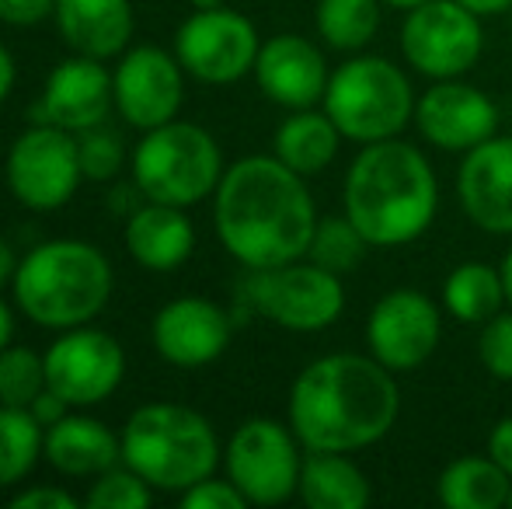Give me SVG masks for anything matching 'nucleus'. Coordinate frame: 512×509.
<instances>
[{
    "label": "nucleus",
    "mask_w": 512,
    "mask_h": 509,
    "mask_svg": "<svg viewBox=\"0 0 512 509\" xmlns=\"http://www.w3.org/2000/svg\"><path fill=\"white\" fill-rule=\"evenodd\" d=\"M216 238L244 269H276L307 258L317 227L307 178L276 154L241 157L213 192Z\"/></svg>",
    "instance_id": "1"
},
{
    "label": "nucleus",
    "mask_w": 512,
    "mask_h": 509,
    "mask_svg": "<svg viewBox=\"0 0 512 509\" xmlns=\"http://www.w3.org/2000/svg\"><path fill=\"white\" fill-rule=\"evenodd\" d=\"M398 412V381L373 356L328 353L307 363L290 387V426L304 450H366L391 433Z\"/></svg>",
    "instance_id": "2"
},
{
    "label": "nucleus",
    "mask_w": 512,
    "mask_h": 509,
    "mask_svg": "<svg viewBox=\"0 0 512 509\" xmlns=\"http://www.w3.org/2000/svg\"><path fill=\"white\" fill-rule=\"evenodd\" d=\"M342 206L370 248L411 245L436 220V171L422 150L398 136L363 143L345 171Z\"/></svg>",
    "instance_id": "3"
},
{
    "label": "nucleus",
    "mask_w": 512,
    "mask_h": 509,
    "mask_svg": "<svg viewBox=\"0 0 512 509\" xmlns=\"http://www.w3.org/2000/svg\"><path fill=\"white\" fill-rule=\"evenodd\" d=\"M115 286L112 262L91 241L56 238L42 241L18 262L14 304L32 325L67 332L91 325L108 307Z\"/></svg>",
    "instance_id": "4"
},
{
    "label": "nucleus",
    "mask_w": 512,
    "mask_h": 509,
    "mask_svg": "<svg viewBox=\"0 0 512 509\" xmlns=\"http://www.w3.org/2000/svg\"><path fill=\"white\" fill-rule=\"evenodd\" d=\"M122 464L133 468L154 492L192 489L196 482L216 475L223 461L220 436L203 412L189 405L154 401L140 405L119 433Z\"/></svg>",
    "instance_id": "5"
},
{
    "label": "nucleus",
    "mask_w": 512,
    "mask_h": 509,
    "mask_svg": "<svg viewBox=\"0 0 512 509\" xmlns=\"http://www.w3.org/2000/svg\"><path fill=\"white\" fill-rule=\"evenodd\" d=\"M223 171L227 168L213 133L182 119L147 129L133 147V185L150 203L189 210L213 196Z\"/></svg>",
    "instance_id": "6"
},
{
    "label": "nucleus",
    "mask_w": 512,
    "mask_h": 509,
    "mask_svg": "<svg viewBox=\"0 0 512 509\" xmlns=\"http://www.w3.org/2000/svg\"><path fill=\"white\" fill-rule=\"evenodd\" d=\"M415 91L387 56H352L328 77L324 112L352 143L391 140L415 119Z\"/></svg>",
    "instance_id": "7"
},
{
    "label": "nucleus",
    "mask_w": 512,
    "mask_h": 509,
    "mask_svg": "<svg viewBox=\"0 0 512 509\" xmlns=\"http://www.w3.org/2000/svg\"><path fill=\"white\" fill-rule=\"evenodd\" d=\"M244 300L251 311L286 332H324L342 318L345 286L338 272L297 258L276 269H251Z\"/></svg>",
    "instance_id": "8"
},
{
    "label": "nucleus",
    "mask_w": 512,
    "mask_h": 509,
    "mask_svg": "<svg viewBox=\"0 0 512 509\" xmlns=\"http://www.w3.org/2000/svg\"><path fill=\"white\" fill-rule=\"evenodd\" d=\"M300 447L304 443L297 440L293 426L258 415L234 429L230 443L223 447V468L248 506H283L286 499L297 496L300 468H304Z\"/></svg>",
    "instance_id": "9"
},
{
    "label": "nucleus",
    "mask_w": 512,
    "mask_h": 509,
    "mask_svg": "<svg viewBox=\"0 0 512 509\" xmlns=\"http://www.w3.org/2000/svg\"><path fill=\"white\" fill-rule=\"evenodd\" d=\"M11 196L32 213H53L74 199L84 182L77 136L60 126L32 123L11 143L4 161Z\"/></svg>",
    "instance_id": "10"
},
{
    "label": "nucleus",
    "mask_w": 512,
    "mask_h": 509,
    "mask_svg": "<svg viewBox=\"0 0 512 509\" xmlns=\"http://www.w3.org/2000/svg\"><path fill=\"white\" fill-rule=\"evenodd\" d=\"M485 32L481 18L457 0H429L411 7L401 25V53L418 74L432 81L460 77L481 60Z\"/></svg>",
    "instance_id": "11"
},
{
    "label": "nucleus",
    "mask_w": 512,
    "mask_h": 509,
    "mask_svg": "<svg viewBox=\"0 0 512 509\" xmlns=\"http://www.w3.org/2000/svg\"><path fill=\"white\" fill-rule=\"evenodd\" d=\"M258 32L244 14L230 7H203L178 25L175 56L185 74L203 84H234L255 70Z\"/></svg>",
    "instance_id": "12"
},
{
    "label": "nucleus",
    "mask_w": 512,
    "mask_h": 509,
    "mask_svg": "<svg viewBox=\"0 0 512 509\" xmlns=\"http://www.w3.org/2000/svg\"><path fill=\"white\" fill-rule=\"evenodd\" d=\"M46 384L74 408L102 405L119 391L126 377V349L112 332L77 325L60 332V339L42 353Z\"/></svg>",
    "instance_id": "13"
},
{
    "label": "nucleus",
    "mask_w": 512,
    "mask_h": 509,
    "mask_svg": "<svg viewBox=\"0 0 512 509\" xmlns=\"http://www.w3.org/2000/svg\"><path fill=\"white\" fill-rule=\"evenodd\" d=\"M443 339V314L425 293L391 290L373 304L366 321V346L391 374L418 370Z\"/></svg>",
    "instance_id": "14"
},
{
    "label": "nucleus",
    "mask_w": 512,
    "mask_h": 509,
    "mask_svg": "<svg viewBox=\"0 0 512 509\" xmlns=\"http://www.w3.org/2000/svg\"><path fill=\"white\" fill-rule=\"evenodd\" d=\"M115 109L133 129L147 133L178 119L185 98V67L175 53L157 46H133L119 56L112 74Z\"/></svg>",
    "instance_id": "15"
},
{
    "label": "nucleus",
    "mask_w": 512,
    "mask_h": 509,
    "mask_svg": "<svg viewBox=\"0 0 512 509\" xmlns=\"http://www.w3.org/2000/svg\"><path fill=\"white\" fill-rule=\"evenodd\" d=\"M415 126L436 150L467 154L478 143L492 140L499 129V105L485 91L457 81H436L415 102Z\"/></svg>",
    "instance_id": "16"
},
{
    "label": "nucleus",
    "mask_w": 512,
    "mask_h": 509,
    "mask_svg": "<svg viewBox=\"0 0 512 509\" xmlns=\"http://www.w3.org/2000/svg\"><path fill=\"white\" fill-rule=\"evenodd\" d=\"M112 109L115 88L105 60L74 53L70 60L56 63V70L46 77V88L32 105V123L60 126L77 136L91 126H102Z\"/></svg>",
    "instance_id": "17"
},
{
    "label": "nucleus",
    "mask_w": 512,
    "mask_h": 509,
    "mask_svg": "<svg viewBox=\"0 0 512 509\" xmlns=\"http://www.w3.org/2000/svg\"><path fill=\"white\" fill-rule=\"evenodd\" d=\"M234 321L220 304L206 297H178L154 314L150 339L161 360L182 370H199L216 363L230 346Z\"/></svg>",
    "instance_id": "18"
},
{
    "label": "nucleus",
    "mask_w": 512,
    "mask_h": 509,
    "mask_svg": "<svg viewBox=\"0 0 512 509\" xmlns=\"http://www.w3.org/2000/svg\"><path fill=\"white\" fill-rule=\"evenodd\" d=\"M457 196L467 220L485 234H512V136H492L464 154Z\"/></svg>",
    "instance_id": "19"
},
{
    "label": "nucleus",
    "mask_w": 512,
    "mask_h": 509,
    "mask_svg": "<svg viewBox=\"0 0 512 509\" xmlns=\"http://www.w3.org/2000/svg\"><path fill=\"white\" fill-rule=\"evenodd\" d=\"M255 81L269 102L283 105V109H314L324 102L328 91V63H324L321 49L304 35H272L262 42L255 60Z\"/></svg>",
    "instance_id": "20"
},
{
    "label": "nucleus",
    "mask_w": 512,
    "mask_h": 509,
    "mask_svg": "<svg viewBox=\"0 0 512 509\" xmlns=\"http://www.w3.org/2000/svg\"><path fill=\"white\" fill-rule=\"evenodd\" d=\"M53 21L63 42L77 56L115 60L133 39V4L129 0H56Z\"/></svg>",
    "instance_id": "21"
},
{
    "label": "nucleus",
    "mask_w": 512,
    "mask_h": 509,
    "mask_svg": "<svg viewBox=\"0 0 512 509\" xmlns=\"http://www.w3.org/2000/svg\"><path fill=\"white\" fill-rule=\"evenodd\" d=\"M126 248L143 269L175 272L196 252V227L182 206L150 203L129 213Z\"/></svg>",
    "instance_id": "22"
},
{
    "label": "nucleus",
    "mask_w": 512,
    "mask_h": 509,
    "mask_svg": "<svg viewBox=\"0 0 512 509\" xmlns=\"http://www.w3.org/2000/svg\"><path fill=\"white\" fill-rule=\"evenodd\" d=\"M42 457L67 478H95L122 464V440L91 415L70 412L46 429Z\"/></svg>",
    "instance_id": "23"
},
{
    "label": "nucleus",
    "mask_w": 512,
    "mask_h": 509,
    "mask_svg": "<svg viewBox=\"0 0 512 509\" xmlns=\"http://www.w3.org/2000/svg\"><path fill=\"white\" fill-rule=\"evenodd\" d=\"M297 496L307 509H363L373 492L356 461L328 450H307Z\"/></svg>",
    "instance_id": "24"
},
{
    "label": "nucleus",
    "mask_w": 512,
    "mask_h": 509,
    "mask_svg": "<svg viewBox=\"0 0 512 509\" xmlns=\"http://www.w3.org/2000/svg\"><path fill=\"white\" fill-rule=\"evenodd\" d=\"M345 136L331 123L328 112L317 109H297L290 119H283L272 136V154L293 168L297 175H321L331 161L338 157V143Z\"/></svg>",
    "instance_id": "25"
},
{
    "label": "nucleus",
    "mask_w": 512,
    "mask_h": 509,
    "mask_svg": "<svg viewBox=\"0 0 512 509\" xmlns=\"http://www.w3.org/2000/svg\"><path fill=\"white\" fill-rule=\"evenodd\" d=\"M512 478L492 457H457L443 468L436 496L446 509H499L509 503Z\"/></svg>",
    "instance_id": "26"
},
{
    "label": "nucleus",
    "mask_w": 512,
    "mask_h": 509,
    "mask_svg": "<svg viewBox=\"0 0 512 509\" xmlns=\"http://www.w3.org/2000/svg\"><path fill=\"white\" fill-rule=\"evenodd\" d=\"M443 307L460 325H485L506 307L502 272L485 262H464L446 276Z\"/></svg>",
    "instance_id": "27"
},
{
    "label": "nucleus",
    "mask_w": 512,
    "mask_h": 509,
    "mask_svg": "<svg viewBox=\"0 0 512 509\" xmlns=\"http://www.w3.org/2000/svg\"><path fill=\"white\" fill-rule=\"evenodd\" d=\"M46 426L28 408L0 405V489L21 485L39 464Z\"/></svg>",
    "instance_id": "28"
},
{
    "label": "nucleus",
    "mask_w": 512,
    "mask_h": 509,
    "mask_svg": "<svg viewBox=\"0 0 512 509\" xmlns=\"http://www.w3.org/2000/svg\"><path fill=\"white\" fill-rule=\"evenodd\" d=\"M380 0H317V35L338 53H359L380 28Z\"/></svg>",
    "instance_id": "29"
},
{
    "label": "nucleus",
    "mask_w": 512,
    "mask_h": 509,
    "mask_svg": "<svg viewBox=\"0 0 512 509\" xmlns=\"http://www.w3.org/2000/svg\"><path fill=\"white\" fill-rule=\"evenodd\" d=\"M366 248H370V241H366L363 234H359V227L342 213V217L317 220L314 238H310V248H307V258L321 265V269L345 276V272L359 269Z\"/></svg>",
    "instance_id": "30"
},
{
    "label": "nucleus",
    "mask_w": 512,
    "mask_h": 509,
    "mask_svg": "<svg viewBox=\"0 0 512 509\" xmlns=\"http://www.w3.org/2000/svg\"><path fill=\"white\" fill-rule=\"evenodd\" d=\"M46 387V360L35 349L7 346L0 353V405L32 408Z\"/></svg>",
    "instance_id": "31"
},
{
    "label": "nucleus",
    "mask_w": 512,
    "mask_h": 509,
    "mask_svg": "<svg viewBox=\"0 0 512 509\" xmlns=\"http://www.w3.org/2000/svg\"><path fill=\"white\" fill-rule=\"evenodd\" d=\"M150 503H154V489L126 464H115V468L95 475L88 496H84L88 509H147Z\"/></svg>",
    "instance_id": "32"
},
{
    "label": "nucleus",
    "mask_w": 512,
    "mask_h": 509,
    "mask_svg": "<svg viewBox=\"0 0 512 509\" xmlns=\"http://www.w3.org/2000/svg\"><path fill=\"white\" fill-rule=\"evenodd\" d=\"M77 157H81V171L88 182H112L126 164V143L105 123L91 126L77 133Z\"/></svg>",
    "instance_id": "33"
},
{
    "label": "nucleus",
    "mask_w": 512,
    "mask_h": 509,
    "mask_svg": "<svg viewBox=\"0 0 512 509\" xmlns=\"http://www.w3.org/2000/svg\"><path fill=\"white\" fill-rule=\"evenodd\" d=\"M478 356L495 381H512V307L481 325Z\"/></svg>",
    "instance_id": "34"
},
{
    "label": "nucleus",
    "mask_w": 512,
    "mask_h": 509,
    "mask_svg": "<svg viewBox=\"0 0 512 509\" xmlns=\"http://www.w3.org/2000/svg\"><path fill=\"white\" fill-rule=\"evenodd\" d=\"M244 506H248V499L241 496V489L230 478L209 475L182 492V509H244Z\"/></svg>",
    "instance_id": "35"
},
{
    "label": "nucleus",
    "mask_w": 512,
    "mask_h": 509,
    "mask_svg": "<svg viewBox=\"0 0 512 509\" xmlns=\"http://www.w3.org/2000/svg\"><path fill=\"white\" fill-rule=\"evenodd\" d=\"M56 0H0V21L11 28H32L53 18Z\"/></svg>",
    "instance_id": "36"
},
{
    "label": "nucleus",
    "mask_w": 512,
    "mask_h": 509,
    "mask_svg": "<svg viewBox=\"0 0 512 509\" xmlns=\"http://www.w3.org/2000/svg\"><path fill=\"white\" fill-rule=\"evenodd\" d=\"M11 509H77V496L60 485H32L11 499Z\"/></svg>",
    "instance_id": "37"
},
{
    "label": "nucleus",
    "mask_w": 512,
    "mask_h": 509,
    "mask_svg": "<svg viewBox=\"0 0 512 509\" xmlns=\"http://www.w3.org/2000/svg\"><path fill=\"white\" fill-rule=\"evenodd\" d=\"M488 457L512 478V415L495 422L492 436H488Z\"/></svg>",
    "instance_id": "38"
},
{
    "label": "nucleus",
    "mask_w": 512,
    "mask_h": 509,
    "mask_svg": "<svg viewBox=\"0 0 512 509\" xmlns=\"http://www.w3.org/2000/svg\"><path fill=\"white\" fill-rule=\"evenodd\" d=\"M28 412L35 415V419L42 422V426H56V422L63 419V415H70L74 412V405H70L67 398H60V394L53 391V387H46V391L39 394V398L32 401V408H28Z\"/></svg>",
    "instance_id": "39"
},
{
    "label": "nucleus",
    "mask_w": 512,
    "mask_h": 509,
    "mask_svg": "<svg viewBox=\"0 0 512 509\" xmlns=\"http://www.w3.org/2000/svg\"><path fill=\"white\" fill-rule=\"evenodd\" d=\"M14 81H18V67H14L11 49L0 42V105L7 102V95L14 91Z\"/></svg>",
    "instance_id": "40"
},
{
    "label": "nucleus",
    "mask_w": 512,
    "mask_h": 509,
    "mask_svg": "<svg viewBox=\"0 0 512 509\" xmlns=\"http://www.w3.org/2000/svg\"><path fill=\"white\" fill-rule=\"evenodd\" d=\"M18 262H21V258L14 255L11 241H7L4 234H0V290L14 283V272H18Z\"/></svg>",
    "instance_id": "41"
},
{
    "label": "nucleus",
    "mask_w": 512,
    "mask_h": 509,
    "mask_svg": "<svg viewBox=\"0 0 512 509\" xmlns=\"http://www.w3.org/2000/svg\"><path fill=\"white\" fill-rule=\"evenodd\" d=\"M467 11H474L478 18H495V14H506L512 7V0H457Z\"/></svg>",
    "instance_id": "42"
},
{
    "label": "nucleus",
    "mask_w": 512,
    "mask_h": 509,
    "mask_svg": "<svg viewBox=\"0 0 512 509\" xmlns=\"http://www.w3.org/2000/svg\"><path fill=\"white\" fill-rule=\"evenodd\" d=\"M14 342V311L0 300V353Z\"/></svg>",
    "instance_id": "43"
},
{
    "label": "nucleus",
    "mask_w": 512,
    "mask_h": 509,
    "mask_svg": "<svg viewBox=\"0 0 512 509\" xmlns=\"http://www.w3.org/2000/svg\"><path fill=\"white\" fill-rule=\"evenodd\" d=\"M499 272H502V286H506V304L512 307V248L506 252V258H502Z\"/></svg>",
    "instance_id": "44"
},
{
    "label": "nucleus",
    "mask_w": 512,
    "mask_h": 509,
    "mask_svg": "<svg viewBox=\"0 0 512 509\" xmlns=\"http://www.w3.org/2000/svg\"><path fill=\"white\" fill-rule=\"evenodd\" d=\"M384 7H398V11H411V7H422V4H429V0H380Z\"/></svg>",
    "instance_id": "45"
},
{
    "label": "nucleus",
    "mask_w": 512,
    "mask_h": 509,
    "mask_svg": "<svg viewBox=\"0 0 512 509\" xmlns=\"http://www.w3.org/2000/svg\"><path fill=\"white\" fill-rule=\"evenodd\" d=\"M192 4H196V11H203V7H220L223 0H192Z\"/></svg>",
    "instance_id": "46"
},
{
    "label": "nucleus",
    "mask_w": 512,
    "mask_h": 509,
    "mask_svg": "<svg viewBox=\"0 0 512 509\" xmlns=\"http://www.w3.org/2000/svg\"><path fill=\"white\" fill-rule=\"evenodd\" d=\"M509 506H512V489H509Z\"/></svg>",
    "instance_id": "47"
}]
</instances>
